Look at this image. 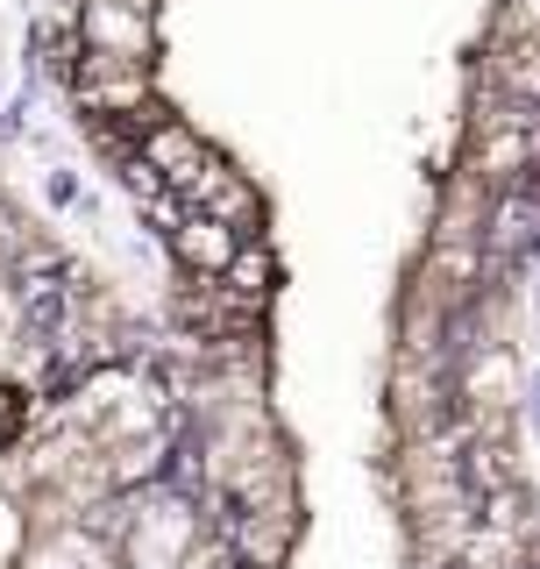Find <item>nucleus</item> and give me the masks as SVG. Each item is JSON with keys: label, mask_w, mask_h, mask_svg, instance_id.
<instances>
[{"label": "nucleus", "mask_w": 540, "mask_h": 569, "mask_svg": "<svg viewBox=\"0 0 540 569\" xmlns=\"http://www.w3.org/2000/svg\"><path fill=\"white\" fill-rule=\"evenodd\" d=\"M71 93H79L86 114H121V121H136V136L157 121V100H150V64H121V58H100V50H79Z\"/></svg>", "instance_id": "1"}, {"label": "nucleus", "mask_w": 540, "mask_h": 569, "mask_svg": "<svg viewBox=\"0 0 540 569\" xmlns=\"http://www.w3.org/2000/svg\"><path fill=\"white\" fill-rule=\"evenodd\" d=\"M79 43L121 64H150L157 50V0H86L79 8Z\"/></svg>", "instance_id": "2"}, {"label": "nucleus", "mask_w": 540, "mask_h": 569, "mask_svg": "<svg viewBox=\"0 0 540 569\" xmlns=\"http://www.w3.org/2000/svg\"><path fill=\"white\" fill-rule=\"evenodd\" d=\"M186 213H207V221H221V228H236V236L249 242V228L263 221V200H257V186L236 171V164H221V157H207L200 164V178H192L186 192Z\"/></svg>", "instance_id": "3"}, {"label": "nucleus", "mask_w": 540, "mask_h": 569, "mask_svg": "<svg viewBox=\"0 0 540 569\" xmlns=\"http://www.w3.org/2000/svg\"><path fill=\"white\" fill-rule=\"evenodd\" d=\"M136 157H142V164H150L157 178H164V192H186L192 186V178H200V164H207V142L200 136H192L186 129V121H171V114H157L150 121V129H142L136 136Z\"/></svg>", "instance_id": "4"}, {"label": "nucleus", "mask_w": 540, "mask_h": 569, "mask_svg": "<svg viewBox=\"0 0 540 569\" xmlns=\"http://www.w3.org/2000/svg\"><path fill=\"white\" fill-rule=\"evenodd\" d=\"M533 150H540V136L527 129H498V136H477V150H470V164H462V178H477L483 192H519V178L533 171Z\"/></svg>", "instance_id": "5"}, {"label": "nucleus", "mask_w": 540, "mask_h": 569, "mask_svg": "<svg viewBox=\"0 0 540 569\" xmlns=\"http://www.w3.org/2000/svg\"><path fill=\"white\" fill-rule=\"evenodd\" d=\"M236 249H242V236L221 228V221H207V213H178L171 221V257L186 263L192 278H221L228 263H236Z\"/></svg>", "instance_id": "6"}, {"label": "nucleus", "mask_w": 540, "mask_h": 569, "mask_svg": "<svg viewBox=\"0 0 540 569\" xmlns=\"http://www.w3.org/2000/svg\"><path fill=\"white\" fill-rule=\"evenodd\" d=\"M540 228V200L527 186L519 192H498L491 207H483V236H477V249H491V257H512V249H527V236Z\"/></svg>", "instance_id": "7"}, {"label": "nucleus", "mask_w": 540, "mask_h": 569, "mask_svg": "<svg viewBox=\"0 0 540 569\" xmlns=\"http://www.w3.org/2000/svg\"><path fill=\"white\" fill-rule=\"evenodd\" d=\"M483 207H491V192H483L477 178H456V186L441 192V207H434V242H477L483 236Z\"/></svg>", "instance_id": "8"}, {"label": "nucleus", "mask_w": 540, "mask_h": 569, "mask_svg": "<svg viewBox=\"0 0 540 569\" xmlns=\"http://www.w3.org/2000/svg\"><path fill=\"white\" fill-rule=\"evenodd\" d=\"M221 284L242 299V307H257V313H263L270 284H278V263H270V249H263V242H242V249H236V263L221 271Z\"/></svg>", "instance_id": "9"}, {"label": "nucleus", "mask_w": 540, "mask_h": 569, "mask_svg": "<svg viewBox=\"0 0 540 569\" xmlns=\"http://www.w3.org/2000/svg\"><path fill=\"white\" fill-rule=\"evenodd\" d=\"M22 427H29V399L14 385H0V441H14Z\"/></svg>", "instance_id": "10"}, {"label": "nucleus", "mask_w": 540, "mask_h": 569, "mask_svg": "<svg viewBox=\"0 0 540 569\" xmlns=\"http://www.w3.org/2000/svg\"><path fill=\"white\" fill-rule=\"evenodd\" d=\"M0 278H8V249H0Z\"/></svg>", "instance_id": "11"}]
</instances>
